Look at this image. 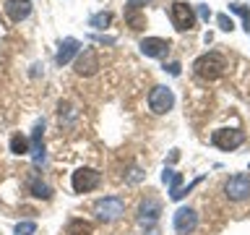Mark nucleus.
<instances>
[{"mask_svg": "<svg viewBox=\"0 0 250 235\" xmlns=\"http://www.w3.org/2000/svg\"><path fill=\"white\" fill-rule=\"evenodd\" d=\"M29 191H31V196H34V199H42V201H50V199H52V188L47 186L39 175H31V178H29Z\"/></svg>", "mask_w": 250, "mask_h": 235, "instance_id": "obj_15", "label": "nucleus"}, {"mask_svg": "<svg viewBox=\"0 0 250 235\" xmlns=\"http://www.w3.org/2000/svg\"><path fill=\"white\" fill-rule=\"evenodd\" d=\"M169 19H172V26L177 31H190L195 26V11L190 3H183V0H177V3L169 5Z\"/></svg>", "mask_w": 250, "mask_h": 235, "instance_id": "obj_3", "label": "nucleus"}, {"mask_svg": "<svg viewBox=\"0 0 250 235\" xmlns=\"http://www.w3.org/2000/svg\"><path fill=\"white\" fill-rule=\"evenodd\" d=\"M78 52H81V42H78V39H73V37H65V39L60 42V47H58L55 63H58V66H68V63L73 60Z\"/></svg>", "mask_w": 250, "mask_h": 235, "instance_id": "obj_13", "label": "nucleus"}, {"mask_svg": "<svg viewBox=\"0 0 250 235\" xmlns=\"http://www.w3.org/2000/svg\"><path fill=\"white\" fill-rule=\"evenodd\" d=\"M164 70H169L172 76H180V63H169V66H164Z\"/></svg>", "mask_w": 250, "mask_h": 235, "instance_id": "obj_26", "label": "nucleus"}, {"mask_svg": "<svg viewBox=\"0 0 250 235\" xmlns=\"http://www.w3.org/2000/svg\"><path fill=\"white\" fill-rule=\"evenodd\" d=\"M138 47H141V52H144L146 58H167L172 45L162 37H146V39H141Z\"/></svg>", "mask_w": 250, "mask_h": 235, "instance_id": "obj_12", "label": "nucleus"}, {"mask_svg": "<svg viewBox=\"0 0 250 235\" xmlns=\"http://www.w3.org/2000/svg\"><path fill=\"white\" fill-rule=\"evenodd\" d=\"M224 196L229 201H245L250 199V178L245 172H234V175L227 178L224 183Z\"/></svg>", "mask_w": 250, "mask_h": 235, "instance_id": "obj_6", "label": "nucleus"}, {"mask_svg": "<svg viewBox=\"0 0 250 235\" xmlns=\"http://www.w3.org/2000/svg\"><path fill=\"white\" fill-rule=\"evenodd\" d=\"M3 11L5 16L11 21H23V19H29V13H31V0H5V5H3Z\"/></svg>", "mask_w": 250, "mask_h": 235, "instance_id": "obj_14", "label": "nucleus"}, {"mask_svg": "<svg viewBox=\"0 0 250 235\" xmlns=\"http://www.w3.org/2000/svg\"><path fill=\"white\" fill-rule=\"evenodd\" d=\"M211 144L222 149V152H234L237 146L245 144V133L240 128H219L211 133Z\"/></svg>", "mask_w": 250, "mask_h": 235, "instance_id": "obj_5", "label": "nucleus"}, {"mask_svg": "<svg viewBox=\"0 0 250 235\" xmlns=\"http://www.w3.org/2000/svg\"><path fill=\"white\" fill-rule=\"evenodd\" d=\"M146 235H162V233H159V230H148Z\"/></svg>", "mask_w": 250, "mask_h": 235, "instance_id": "obj_29", "label": "nucleus"}, {"mask_svg": "<svg viewBox=\"0 0 250 235\" xmlns=\"http://www.w3.org/2000/svg\"><path fill=\"white\" fill-rule=\"evenodd\" d=\"M229 13H237L242 19V29L250 34V8L242 5V3H229Z\"/></svg>", "mask_w": 250, "mask_h": 235, "instance_id": "obj_19", "label": "nucleus"}, {"mask_svg": "<svg viewBox=\"0 0 250 235\" xmlns=\"http://www.w3.org/2000/svg\"><path fill=\"white\" fill-rule=\"evenodd\" d=\"M175 107V94H172L169 86H154L148 92V110L154 115H164Z\"/></svg>", "mask_w": 250, "mask_h": 235, "instance_id": "obj_7", "label": "nucleus"}, {"mask_svg": "<svg viewBox=\"0 0 250 235\" xmlns=\"http://www.w3.org/2000/svg\"><path fill=\"white\" fill-rule=\"evenodd\" d=\"M99 183H102V172L94 167H78L70 175V186H73L76 193H89L94 188H99Z\"/></svg>", "mask_w": 250, "mask_h": 235, "instance_id": "obj_4", "label": "nucleus"}, {"mask_svg": "<svg viewBox=\"0 0 250 235\" xmlns=\"http://www.w3.org/2000/svg\"><path fill=\"white\" fill-rule=\"evenodd\" d=\"M11 152L13 154H29L31 152V146H29V139L26 136H21V133H13L11 136Z\"/></svg>", "mask_w": 250, "mask_h": 235, "instance_id": "obj_18", "label": "nucleus"}, {"mask_svg": "<svg viewBox=\"0 0 250 235\" xmlns=\"http://www.w3.org/2000/svg\"><path fill=\"white\" fill-rule=\"evenodd\" d=\"M109 21H112V13L102 11V13H94L91 19H89V26H94V29H107Z\"/></svg>", "mask_w": 250, "mask_h": 235, "instance_id": "obj_21", "label": "nucleus"}, {"mask_svg": "<svg viewBox=\"0 0 250 235\" xmlns=\"http://www.w3.org/2000/svg\"><path fill=\"white\" fill-rule=\"evenodd\" d=\"M172 227H175L177 235H190L198 227V212L193 207H180L172 217Z\"/></svg>", "mask_w": 250, "mask_h": 235, "instance_id": "obj_8", "label": "nucleus"}, {"mask_svg": "<svg viewBox=\"0 0 250 235\" xmlns=\"http://www.w3.org/2000/svg\"><path fill=\"white\" fill-rule=\"evenodd\" d=\"M162 180H164V183H169V199L180 191V188H183V175H180V172H175L172 167H164Z\"/></svg>", "mask_w": 250, "mask_h": 235, "instance_id": "obj_17", "label": "nucleus"}, {"mask_svg": "<svg viewBox=\"0 0 250 235\" xmlns=\"http://www.w3.org/2000/svg\"><path fill=\"white\" fill-rule=\"evenodd\" d=\"M94 214L99 222H115L125 214V199L123 196H102L94 201Z\"/></svg>", "mask_w": 250, "mask_h": 235, "instance_id": "obj_2", "label": "nucleus"}, {"mask_svg": "<svg viewBox=\"0 0 250 235\" xmlns=\"http://www.w3.org/2000/svg\"><path fill=\"white\" fill-rule=\"evenodd\" d=\"M177 157H180V152H177V149H172V154H169V162H177Z\"/></svg>", "mask_w": 250, "mask_h": 235, "instance_id": "obj_28", "label": "nucleus"}, {"mask_svg": "<svg viewBox=\"0 0 250 235\" xmlns=\"http://www.w3.org/2000/svg\"><path fill=\"white\" fill-rule=\"evenodd\" d=\"M125 21L130 24V29H144L146 26V19L138 13V8H125Z\"/></svg>", "mask_w": 250, "mask_h": 235, "instance_id": "obj_20", "label": "nucleus"}, {"mask_svg": "<svg viewBox=\"0 0 250 235\" xmlns=\"http://www.w3.org/2000/svg\"><path fill=\"white\" fill-rule=\"evenodd\" d=\"M13 233H16V235H34V233H37V222H31V219H26V222H19Z\"/></svg>", "mask_w": 250, "mask_h": 235, "instance_id": "obj_22", "label": "nucleus"}, {"mask_svg": "<svg viewBox=\"0 0 250 235\" xmlns=\"http://www.w3.org/2000/svg\"><path fill=\"white\" fill-rule=\"evenodd\" d=\"M65 235H94V225L81 219V217H73L65 225Z\"/></svg>", "mask_w": 250, "mask_h": 235, "instance_id": "obj_16", "label": "nucleus"}, {"mask_svg": "<svg viewBox=\"0 0 250 235\" xmlns=\"http://www.w3.org/2000/svg\"><path fill=\"white\" fill-rule=\"evenodd\" d=\"M146 3H151V0H128V8H138V11H141Z\"/></svg>", "mask_w": 250, "mask_h": 235, "instance_id": "obj_25", "label": "nucleus"}, {"mask_svg": "<svg viewBox=\"0 0 250 235\" xmlns=\"http://www.w3.org/2000/svg\"><path fill=\"white\" fill-rule=\"evenodd\" d=\"M198 13H201V19H206V21L211 19V11H208V5H201V8H198Z\"/></svg>", "mask_w": 250, "mask_h": 235, "instance_id": "obj_27", "label": "nucleus"}, {"mask_svg": "<svg viewBox=\"0 0 250 235\" xmlns=\"http://www.w3.org/2000/svg\"><path fill=\"white\" fill-rule=\"evenodd\" d=\"M224 68H227V60L222 52H203L193 63V73L198 78H203V81H216L224 73Z\"/></svg>", "mask_w": 250, "mask_h": 235, "instance_id": "obj_1", "label": "nucleus"}, {"mask_svg": "<svg viewBox=\"0 0 250 235\" xmlns=\"http://www.w3.org/2000/svg\"><path fill=\"white\" fill-rule=\"evenodd\" d=\"M159 217H162V201L148 193L146 199L138 204V222L141 225H156Z\"/></svg>", "mask_w": 250, "mask_h": 235, "instance_id": "obj_10", "label": "nucleus"}, {"mask_svg": "<svg viewBox=\"0 0 250 235\" xmlns=\"http://www.w3.org/2000/svg\"><path fill=\"white\" fill-rule=\"evenodd\" d=\"M29 146H31V160H34V164H44V120H37L34 125V131H31V141H29Z\"/></svg>", "mask_w": 250, "mask_h": 235, "instance_id": "obj_11", "label": "nucleus"}, {"mask_svg": "<svg viewBox=\"0 0 250 235\" xmlns=\"http://www.w3.org/2000/svg\"><path fill=\"white\" fill-rule=\"evenodd\" d=\"M216 24H219V29H224V31H232L234 29V24H232V19L227 13H219L216 16Z\"/></svg>", "mask_w": 250, "mask_h": 235, "instance_id": "obj_24", "label": "nucleus"}, {"mask_svg": "<svg viewBox=\"0 0 250 235\" xmlns=\"http://www.w3.org/2000/svg\"><path fill=\"white\" fill-rule=\"evenodd\" d=\"M73 68H76L78 76H94V73L102 68L99 52L94 50V47H86V50H81V52H78V58H76V63H73Z\"/></svg>", "mask_w": 250, "mask_h": 235, "instance_id": "obj_9", "label": "nucleus"}, {"mask_svg": "<svg viewBox=\"0 0 250 235\" xmlns=\"http://www.w3.org/2000/svg\"><path fill=\"white\" fill-rule=\"evenodd\" d=\"M201 180H203V178H195V180H193V183H188V186H183V188H180V191H177L175 196H172V201H183V199H185V196H188V193H190V191H193V188H195V186H198V183H201Z\"/></svg>", "mask_w": 250, "mask_h": 235, "instance_id": "obj_23", "label": "nucleus"}]
</instances>
